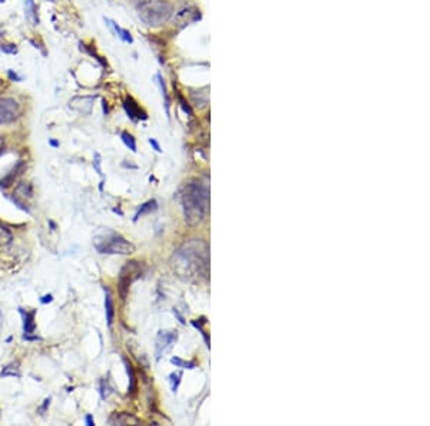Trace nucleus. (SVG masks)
Listing matches in <instances>:
<instances>
[{
  "instance_id": "nucleus-2",
  "label": "nucleus",
  "mask_w": 430,
  "mask_h": 426,
  "mask_svg": "<svg viewBox=\"0 0 430 426\" xmlns=\"http://www.w3.org/2000/svg\"><path fill=\"white\" fill-rule=\"evenodd\" d=\"M209 207L208 187L199 181H191L186 184L182 193V208L184 218L189 225H197L202 222Z\"/></svg>"
},
{
  "instance_id": "nucleus-1",
  "label": "nucleus",
  "mask_w": 430,
  "mask_h": 426,
  "mask_svg": "<svg viewBox=\"0 0 430 426\" xmlns=\"http://www.w3.org/2000/svg\"><path fill=\"white\" fill-rule=\"evenodd\" d=\"M172 268L184 280L207 278L209 271V248L202 240L185 242L172 255Z\"/></svg>"
},
{
  "instance_id": "nucleus-3",
  "label": "nucleus",
  "mask_w": 430,
  "mask_h": 426,
  "mask_svg": "<svg viewBox=\"0 0 430 426\" xmlns=\"http://www.w3.org/2000/svg\"><path fill=\"white\" fill-rule=\"evenodd\" d=\"M137 10L143 23L159 26L169 20L174 13V6L168 0H145L138 6Z\"/></svg>"
},
{
  "instance_id": "nucleus-6",
  "label": "nucleus",
  "mask_w": 430,
  "mask_h": 426,
  "mask_svg": "<svg viewBox=\"0 0 430 426\" xmlns=\"http://www.w3.org/2000/svg\"><path fill=\"white\" fill-rule=\"evenodd\" d=\"M20 115H22V106L14 98L10 96L0 98V125L12 124Z\"/></svg>"
},
{
  "instance_id": "nucleus-7",
  "label": "nucleus",
  "mask_w": 430,
  "mask_h": 426,
  "mask_svg": "<svg viewBox=\"0 0 430 426\" xmlns=\"http://www.w3.org/2000/svg\"><path fill=\"white\" fill-rule=\"evenodd\" d=\"M178 339L176 330H159L155 340V356L159 360L165 352H168Z\"/></svg>"
},
{
  "instance_id": "nucleus-13",
  "label": "nucleus",
  "mask_w": 430,
  "mask_h": 426,
  "mask_svg": "<svg viewBox=\"0 0 430 426\" xmlns=\"http://www.w3.org/2000/svg\"><path fill=\"white\" fill-rule=\"evenodd\" d=\"M24 14L26 19L32 24L39 23V17H37V12H36V3L35 0H24Z\"/></svg>"
},
{
  "instance_id": "nucleus-22",
  "label": "nucleus",
  "mask_w": 430,
  "mask_h": 426,
  "mask_svg": "<svg viewBox=\"0 0 430 426\" xmlns=\"http://www.w3.org/2000/svg\"><path fill=\"white\" fill-rule=\"evenodd\" d=\"M156 79H158V83H159V86H161V91H162V95L163 98H165V106H166V112H168V109H169V98H168V93H166V88H165V83H163V79L162 76H161V73H158L156 75Z\"/></svg>"
},
{
  "instance_id": "nucleus-28",
  "label": "nucleus",
  "mask_w": 430,
  "mask_h": 426,
  "mask_svg": "<svg viewBox=\"0 0 430 426\" xmlns=\"http://www.w3.org/2000/svg\"><path fill=\"white\" fill-rule=\"evenodd\" d=\"M4 148H6V141H4V137L0 135V155L4 152Z\"/></svg>"
},
{
  "instance_id": "nucleus-11",
  "label": "nucleus",
  "mask_w": 430,
  "mask_h": 426,
  "mask_svg": "<svg viewBox=\"0 0 430 426\" xmlns=\"http://www.w3.org/2000/svg\"><path fill=\"white\" fill-rule=\"evenodd\" d=\"M105 313H106V322L108 326L111 327L114 323V316H115V307H114V301H112V296H111V290L108 287H105Z\"/></svg>"
},
{
  "instance_id": "nucleus-10",
  "label": "nucleus",
  "mask_w": 430,
  "mask_h": 426,
  "mask_svg": "<svg viewBox=\"0 0 430 426\" xmlns=\"http://www.w3.org/2000/svg\"><path fill=\"white\" fill-rule=\"evenodd\" d=\"M124 108L127 111L128 116L132 119V121H140V119H146V114L142 111L140 108V105L137 104L131 96L127 98L125 104H124Z\"/></svg>"
},
{
  "instance_id": "nucleus-4",
  "label": "nucleus",
  "mask_w": 430,
  "mask_h": 426,
  "mask_svg": "<svg viewBox=\"0 0 430 426\" xmlns=\"http://www.w3.org/2000/svg\"><path fill=\"white\" fill-rule=\"evenodd\" d=\"M95 248L101 254L129 255V254L135 253V245L132 242H129L122 235L112 231H108L104 235H98L95 238Z\"/></svg>"
},
{
  "instance_id": "nucleus-8",
  "label": "nucleus",
  "mask_w": 430,
  "mask_h": 426,
  "mask_svg": "<svg viewBox=\"0 0 430 426\" xmlns=\"http://www.w3.org/2000/svg\"><path fill=\"white\" fill-rule=\"evenodd\" d=\"M32 198H33V188H32V185L27 184V183H22V184L16 187L14 194H13V201L22 208V210L27 211V213H29L27 201L32 200Z\"/></svg>"
},
{
  "instance_id": "nucleus-15",
  "label": "nucleus",
  "mask_w": 430,
  "mask_h": 426,
  "mask_svg": "<svg viewBox=\"0 0 430 426\" xmlns=\"http://www.w3.org/2000/svg\"><path fill=\"white\" fill-rule=\"evenodd\" d=\"M105 22H108V24L117 32V35L124 40V42H127V43H132L134 42V39H132V36H131V33H129L128 30H125V29H121L119 26H118V23H115V22H112V20H109V19H105Z\"/></svg>"
},
{
  "instance_id": "nucleus-27",
  "label": "nucleus",
  "mask_w": 430,
  "mask_h": 426,
  "mask_svg": "<svg viewBox=\"0 0 430 426\" xmlns=\"http://www.w3.org/2000/svg\"><path fill=\"white\" fill-rule=\"evenodd\" d=\"M149 144H151L152 147H153V150L156 151V152H162V150H161V145L155 141L153 138H149Z\"/></svg>"
},
{
  "instance_id": "nucleus-24",
  "label": "nucleus",
  "mask_w": 430,
  "mask_h": 426,
  "mask_svg": "<svg viewBox=\"0 0 430 426\" xmlns=\"http://www.w3.org/2000/svg\"><path fill=\"white\" fill-rule=\"evenodd\" d=\"M178 99H179V104H181V106H182V109L185 111V112H188V115H192V109L189 108V105L186 104L185 101H184V98L178 93Z\"/></svg>"
},
{
  "instance_id": "nucleus-5",
  "label": "nucleus",
  "mask_w": 430,
  "mask_h": 426,
  "mask_svg": "<svg viewBox=\"0 0 430 426\" xmlns=\"http://www.w3.org/2000/svg\"><path fill=\"white\" fill-rule=\"evenodd\" d=\"M142 276V265L138 261H129L124 265L119 274V293L121 297L125 299L128 293L129 286Z\"/></svg>"
},
{
  "instance_id": "nucleus-19",
  "label": "nucleus",
  "mask_w": 430,
  "mask_h": 426,
  "mask_svg": "<svg viewBox=\"0 0 430 426\" xmlns=\"http://www.w3.org/2000/svg\"><path fill=\"white\" fill-rule=\"evenodd\" d=\"M124 363H125V368H127V372H128V376H129V392H131V393H134V392H135V388H137V385H135V373H134V369H132V366L129 365L127 359H124Z\"/></svg>"
},
{
  "instance_id": "nucleus-12",
  "label": "nucleus",
  "mask_w": 430,
  "mask_h": 426,
  "mask_svg": "<svg viewBox=\"0 0 430 426\" xmlns=\"http://www.w3.org/2000/svg\"><path fill=\"white\" fill-rule=\"evenodd\" d=\"M23 170H24V162L20 161L19 164H17V165H16V167H14V168H13L10 173L0 180V187H3V188H7V187H10V185L14 183V180L17 178V175H20Z\"/></svg>"
},
{
  "instance_id": "nucleus-32",
  "label": "nucleus",
  "mask_w": 430,
  "mask_h": 426,
  "mask_svg": "<svg viewBox=\"0 0 430 426\" xmlns=\"http://www.w3.org/2000/svg\"><path fill=\"white\" fill-rule=\"evenodd\" d=\"M49 144H50L52 147H55V148H58L59 147V142L58 141H55V139H50V141H49Z\"/></svg>"
},
{
  "instance_id": "nucleus-21",
  "label": "nucleus",
  "mask_w": 430,
  "mask_h": 426,
  "mask_svg": "<svg viewBox=\"0 0 430 426\" xmlns=\"http://www.w3.org/2000/svg\"><path fill=\"white\" fill-rule=\"evenodd\" d=\"M181 378H182V373L181 372H176V373H171L169 375V383H171V389L172 392L178 391V386L181 383Z\"/></svg>"
},
{
  "instance_id": "nucleus-29",
  "label": "nucleus",
  "mask_w": 430,
  "mask_h": 426,
  "mask_svg": "<svg viewBox=\"0 0 430 426\" xmlns=\"http://www.w3.org/2000/svg\"><path fill=\"white\" fill-rule=\"evenodd\" d=\"M52 300H53L52 294H47V296H45V297H42V300H40V301H42L43 304H46V303H50Z\"/></svg>"
},
{
  "instance_id": "nucleus-18",
  "label": "nucleus",
  "mask_w": 430,
  "mask_h": 426,
  "mask_svg": "<svg viewBox=\"0 0 430 426\" xmlns=\"http://www.w3.org/2000/svg\"><path fill=\"white\" fill-rule=\"evenodd\" d=\"M121 139L124 141V144H125L132 152H137V142H135V138H134L129 132H122V134H121Z\"/></svg>"
},
{
  "instance_id": "nucleus-14",
  "label": "nucleus",
  "mask_w": 430,
  "mask_h": 426,
  "mask_svg": "<svg viewBox=\"0 0 430 426\" xmlns=\"http://www.w3.org/2000/svg\"><path fill=\"white\" fill-rule=\"evenodd\" d=\"M156 208H158V204H156V201H155V200H149V201L143 203V204L138 208V211H137V214H135L134 221H138L141 217H143V215H146V214H149V213L156 211Z\"/></svg>"
},
{
  "instance_id": "nucleus-20",
  "label": "nucleus",
  "mask_w": 430,
  "mask_h": 426,
  "mask_svg": "<svg viewBox=\"0 0 430 426\" xmlns=\"http://www.w3.org/2000/svg\"><path fill=\"white\" fill-rule=\"evenodd\" d=\"M1 376L6 378V376H20V370H19V365L17 363H12L9 366L1 370Z\"/></svg>"
},
{
  "instance_id": "nucleus-17",
  "label": "nucleus",
  "mask_w": 430,
  "mask_h": 426,
  "mask_svg": "<svg viewBox=\"0 0 430 426\" xmlns=\"http://www.w3.org/2000/svg\"><path fill=\"white\" fill-rule=\"evenodd\" d=\"M171 363L175 365V368H181V369H195L197 368V363L195 362H185L182 359H179L178 356H174L171 359Z\"/></svg>"
},
{
  "instance_id": "nucleus-25",
  "label": "nucleus",
  "mask_w": 430,
  "mask_h": 426,
  "mask_svg": "<svg viewBox=\"0 0 430 426\" xmlns=\"http://www.w3.org/2000/svg\"><path fill=\"white\" fill-rule=\"evenodd\" d=\"M7 76H9V79H10V81H13V82L22 81V76H19V75H17L16 72H13V70H9V72H7Z\"/></svg>"
},
{
  "instance_id": "nucleus-16",
  "label": "nucleus",
  "mask_w": 430,
  "mask_h": 426,
  "mask_svg": "<svg viewBox=\"0 0 430 426\" xmlns=\"http://www.w3.org/2000/svg\"><path fill=\"white\" fill-rule=\"evenodd\" d=\"M13 240L12 231L0 222V245H7Z\"/></svg>"
},
{
  "instance_id": "nucleus-23",
  "label": "nucleus",
  "mask_w": 430,
  "mask_h": 426,
  "mask_svg": "<svg viewBox=\"0 0 430 426\" xmlns=\"http://www.w3.org/2000/svg\"><path fill=\"white\" fill-rule=\"evenodd\" d=\"M0 49H1V52H4V53H10V55L17 53V47H16V45H1Z\"/></svg>"
},
{
  "instance_id": "nucleus-30",
  "label": "nucleus",
  "mask_w": 430,
  "mask_h": 426,
  "mask_svg": "<svg viewBox=\"0 0 430 426\" xmlns=\"http://www.w3.org/2000/svg\"><path fill=\"white\" fill-rule=\"evenodd\" d=\"M174 314H175V316H176V319H178V320L181 322V324H185V320H184V317H182V316H181V314H179L178 311L175 310V309H174Z\"/></svg>"
},
{
  "instance_id": "nucleus-26",
  "label": "nucleus",
  "mask_w": 430,
  "mask_h": 426,
  "mask_svg": "<svg viewBox=\"0 0 430 426\" xmlns=\"http://www.w3.org/2000/svg\"><path fill=\"white\" fill-rule=\"evenodd\" d=\"M93 167L96 168V171H98V174L102 177L104 174H102V170H101V160H99V155L96 154V158H95V161H93Z\"/></svg>"
},
{
  "instance_id": "nucleus-9",
  "label": "nucleus",
  "mask_w": 430,
  "mask_h": 426,
  "mask_svg": "<svg viewBox=\"0 0 430 426\" xmlns=\"http://www.w3.org/2000/svg\"><path fill=\"white\" fill-rule=\"evenodd\" d=\"M20 314H22V319H23V332L24 340H37L39 337L33 336L36 332V322H35V316H36V310L32 311H26L23 309H19Z\"/></svg>"
},
{
  "instance_id": "nucleus-33",
  "label": "nucleus",
  "mask_w": 430,
  "mask_h": 426,
  "mask_svg": "<svg viewBox=\"0 0 430 426\" xmlns=\"http://www.w3.org/2000/svg\"><path fill=\"white\" fill-rule=\"evenodd\" d=\"M102 106H104V114L105 115H108V106H106V102H105V101H102Z\"/></svg>"
},
{
  "instance_id": "nucleus-31",
  "label": "nucleus",
  "mask_w": 430,
  "mask_h": 426,
  "mask_svg": "<svg viewBox=\"0 0 430 426\" xmlns=\"http://www.w3.org/2000/svg\"><path fill=\"white\" fill-rule=\"evenodd\" d=\"M85 421H86V425H89V426H93V425H95V424H93L92 416H91V415H86V418H85Z\"/></svg>"
}]
</instances>
